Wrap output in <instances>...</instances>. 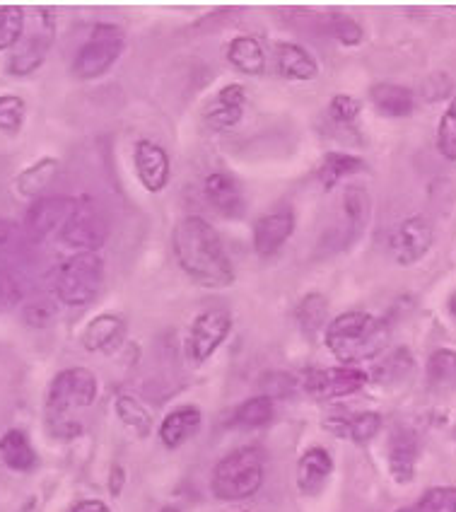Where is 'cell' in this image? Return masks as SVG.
Segmentation results:
<instances>
[{"label": "cell", "mask_w": 456, "mask_h": 512, "mask_svg": "<svg viewBox=\"0 0 456 512\" xmlns=\"http://www.w3.org/2000/svg\"><path fill=\"white\" fill-rule=\"evenodd\" d=\"M333 471V459L329 455V450L324 447H312L307 450L297 464V486H300L302 493L307 496H314L324 488L326 481H329Z\"/></svg>", "instance_id": "e0dca14e"}, {"label": "cell", "mask_w": 456, "mask_h": 512, "mask_svg": "<svg viewBox=\"0 0 456 512\" xmlns=\"http://www.w3.org/2000/svg\"><path fill=\"white\" fill-rule=\"evenodd\" d=\"M126 46V37L121 32V27L116 25H97L92 29L90 39L80 46V51L75 54L70 73L78 80H97L99 75H104L119 61L121 51Z\"/></svg>", "instance_id": "8992f818"}, {"label": "cell", "mask_w": 456, "mask_h": 512, "mask_svg": "<svg viewBox=\"0 0 456 512\" xmlns=\"http://www.w3.org/2000/svg\"><path fill=\"white\" fill-rule=\"evenodd\" d=\"M203 196L225 218H239L244 213V191L232 174H210L206 182H203Z\"/></svg>", "instance_id": "9a60e30c"}, {"label": "cell", "mask_w": 456, "mask_h": 512, "mask_svg": "<svg viewBox=\"0 0 456 512\" xmlns=\"http://www.w3.org/2000/svg\"><path fill=\"white\" fill-rule=\"evenodd\" d=\"M370 97L374 107H377L384 116H391V119L411 116L415 109V95L403 85H391V83L374 85L370 90Z\"/></svg>", "instance_id": "7402d4cb"}, {"label": "cell", "mask_w": 456, "mask_h": 512, "mask_svg": "<svg viewBox=\"0 0 456 512\" xmlns=\"http://www.w3.org/2000/svg\"><path fill=\"white\" fill-rule=\"evenodd\" d=\"M104 283V261L97 252H78L61 264L56 273V298L63 305L83 307L97 298Z\"/></svg>", "instance_id": "277c9868"}, {"label": "cell", "mask_w": 456, "mask_h": 512, "mask_svg": "<svg viewBox=\"0 0 456 512\" xmlns=\"http://www.w3.org/2000/svg\"><path fill=\"white\" fill-rule=\"evenodd\" d=\"M276 68L283 78L288 80H314L319 73L317 61L300 44H278L276 49Z\"/></svg>", "instance_id": "d6986e66"}, {"label": "cell", "mask_w": 456, "mask_h": 512, "mask_svg": "<svg viewBox=\"0 0 456 512\" xmlns=\"http://www.w3.org/2000/svg\"><path fill=\"white\" fill-rule=\"evenodd\" d=\"M263 455L256 447H242L220 459L213 471V493L220 500L251 498L263 486Z\"/></svg>", "instance_id": "3957f363"}, {"label": "cell", "mask_w": 456, "mask_h": 512, "mask_svg": "<svg viewBox=\"0 0 456 512\" xmlns=\"http://www.w3.org/2000/svg\"><path fill=\"white\" fill-rule=\"evenodd\" d=\"M244 102H247V95H244V87L232 83L225 85L215 95V100L208 104L206 109V121L210 128L215 131H225V128H232L242 121L244 114Z\"/></svg>", "instance_id": "2e32d148"}, {"label": "cell", "mask_w": 456, "mask_h": 512, "mask_svg": "<svg viewBox=\"0 0 456 512\" xmlns=\"http://www.w3.org/2000/svg\"><path fill=\"white\" fill-rule=\"evenodd\" d=\"M365 384H367V372L350 368V365H343V368L314 370L309 372L307 380H304L307 392L317 399L348 397V394L360 392Z\"/></svg>", "instance_id": "7c38bea8"}, {"label": "cell", "mask_w": 456, "mask_h": 512, "mask_svg": "<svg viewBox=\"0 0 456 512\" xmlns=\"http://www.w3.org/2000/svg\"><path fill=\"white\" fill-rule=\"evenodd\" d=\"M271 418L273 401L271 397H266V394H261V397L244 401V404L235 411V416H232V423L239 428H261L266 426V423H271Z\"/></svg>", "instance_id": "f546056e"}, {"label": "cell", "mask_w": 456, "mask_h": 512, "mask_svg": "<svg viewBox=\"0 0 456 512\" xmlns=\"http://www.w3.org/2000/svg\"><path fill=\"white\" fill-rule=\"evenodd\" d=\"M418 512H456V488L454 486H440L430 488L423 493V498L415 505Z\"/></svg>", "instance_id": "e575fe53"}, {"label": "cell", "mask_w": 456, "mask_h": 512, "mask_svg": "<svg viewBox=\"0 0 456 512\" xmlns=\"http://www.w3.org/2000/svg\"><path fill=\"white\" fill-rule=\"evenodd\" d=\"M343 213H346L353 235H362L367 220H370V196L362 186H348L343 191Z\"/></svg>", "instance_id": "f1b7e54d"}, {"label": "cell", "mask_w": 456, "mask_h": 512, "mask_svg": "<svg viewBox=\"0 0 456 512\" xmlns=\"http://www.w3.org/2000/svg\"><path fill=\"white\" fill-rule=\"evenodd\" d=\"M172 249L181 271L206 288H227L235 283V269L220 235L198 215L179 220L172 232Z\"/></svg>", "instance_id": "6da1fadb"}, {"label": "cell", "mask_w": 456, "mask_h": 512, "mask_svg": "<svg viewBox=\"0 0 456 512\" xmlns=\"http://www.w3.org/2000/svg\"><path fill=\"white\" fill-rule=\"evenodd\" d=\"M78 201L70 196H42L29 206L25 215V232L29 240L42 242L58 235L73 215Z\"/></svg>", "instance_id": "9c48e42d"}, {"label": "cell", "mask_w": 456, "mask_h": 512, "mask_svg": "<svg viewBox=\"0 0 456 512\" xmlns=\"http://www.w3.org/2000/svg\"><path fill=\"white\" fill-rule=\"evenodd\" d=\"M116 413H119V418L126 423L128 428L136 430L140 438L150 433L152 418H150L148 409H145V406L140 404L138 399L119 397V399H116Z\"/></svg>", "instance_id": "d6a6232c"}, {"label": "cell", "mask_w": 456, "mask_h": 512, "mask_svg": "<svg viewBox=\"0 0 456 512\" xmlns=\"http://www.w3.org/2000/svg\"><path fill=\"white\" fill-rule=\"evenodd\" d=\"M399 512H418L415 508H403V510H399Z\"/></svg>", "instance_id": "bcb514c9"}, {"label": "cell", "mask_w": 456, "mask_h": 512, "mask_svg": "<svg viewBox=\"0 0 456 512\" xmlns=\"http://www.w3.org/2000/svg\"><path fill=\"white\" fill-rule=\"evenodd\" d=\"M27 15L20 5H0V51L15 49L25 32Z\"/></svg>", "instance_id": "4dcf8cb0"}, {"label": "cell", "mask_w": 456, "mask_h": 512, "mask_svg": "<svg viewBox=\"0 0 456 512\" xmlns=\"http://www.w3.org/2000/svg\"><path fill=\"white\" fill-rule=\"evenodd\" d=\"M0 457H3L5 467L13 471H32L37 467V450H34L27 435L17 428L8 430L0 438Z\"/></svg>", "instance_id": "603a6c76"}, {"label": "cell", "mask_w": 456, "mask_h": 512, "mask_svg": "<svg viewBox=\"0 0 456 512\" xmlns=\"http://www.w3.org/2000/svg\"><path fill=\"white\" fill-rule=\"evenodd\" d=\"M70 512H111L107 503H102V500H80V503H75Z\"/></svg>", "instance_id": "7bdbcfd3"}, {"label": "cell", "mask_w": 456, "mask_h": 512, "mask_svg": "<svg viewBox=\"0 0 456 512\" xmlns=\"http://www.w3.org/2000/svg\"><path fill=\"white\" fill-rule=\"evenodd\" d=\"M415 459H418V442L408 430H396L389 442V467L399 484H408L413 479Z\"/></svg>", "instance_id": "44dd1931"}, {"label": "cell", "mask_w": 456, "mask_h": 512, "mask_svg": "<svg viewBox=\"0 0 456 512\" xmlns=\"http://www.w3.org/2000/svg\"><path fill=\"white\" fill-rule=\"evenodd\" d=\"M432 240H435V232H432V225L423 215L403 220L389 237L391 259L399 266H411L430 252Z\"/></svg>", "instance_id": "30bf717a"}, {"label": "cell", "mask_w": 456, "mask_h": 512, "mask_svg": "<svg viewBox=\"0 0 456 512\" xmlns=\"http://www.w3.org/2000/svg\"><path fill=\"white\" fill-rule=\"evenodd\" d=\"M326 29H329L331 37H336L338 42L346 46H355L362 42V27L353 17H343V15H333L326 22Z\"/></svg>", "instance_id": "8d00e7d4"}, {"label": "cell", "mask_w": 456, "mask_h": 512, "mask_svg": "<svg viewBox=\"0 0 456 512\" xmlns=\"http://www.w3.org/2000/svg\"><path fill=\"white\" fill-rule=\"evenodd\" d=\"M109 237V225L104 215L92 201H78L73 215L63 230L58 232V240L66 247L78 249V252H99Z\"/></svg>", "instance_id": "ba28073f"}, {"label": "cell", "mask_w": 456, "mask_h": 512, "mask_svg": "<svg viewBox=\"0 0 456 512\" xmlns=\"http://www.w3.org/2000/svg\"><path fill=\"white\" fill-rule=\"evenodd\" d=\"M428 382L432 389L452 392L456 389V353L440 348L428 360Z\"/></svg>", "instance_id": "4316f807"}, {"label": "cell", "mask_w": 456, "mask_h": 512, "mask_svg": "<svg viewBox=\"0 0 456 512\" xmlns=\"http://www.w3.org/2000/svg\"><path fill=\"white\" fill-rule=\"evenodd\" d=\"M97 399V377L85 368H70L58 372L51 382L49 394H46V411L61 423L68 413L87 409Z\"/></svg>", "instance_id": "52a82bcc"}, {"label": "cell", "mask_w": 456, "mask_h": 512, "mask_svg": "<svg viewBox=\"0 0 456 512\" xmlns=\"http://www.w3.org/2000/svg\"><path fill=\"white\" fill-rule=\"evenodd\" d=\"M126 336V322L116 314H99L87 324L83 334V346L92 353L114 351Z\"/></svg>", "instance_id": "ac0fdd59"}, {"label": "cell", "mask_w": 456, "mask_h": 512, "mask_svg": "<svg viewBox=\"0 0 456 512\" xmlns=\"http://www.w3.org/2000/svg\"><path fill=\"white\" fill-rule=\"evenodd\" d=\"M227 58H230L237 71L247 75H261L263 68H266V54H263L261 42L256 37H249V34L232 39L230 46H227Z\"/></svg>", "instance_id": "cb8c5ba5"}, {"label": "cell", "mask_w": 456, "mask_h": 512, "mask_svg": "<svg viewBox=\"0 0 456 512\" xmlns=\"http://www.w3.org/2000/svg\"><path fill=\"white\" fill-rule=\"evenodd\" d=\"M25 319L29 322V327H46L54 319V307L44 300L29 302L25 307Z\"/></svg>", "instance_id": "b9f144b4"}, {"label": "cell", "mask_w": 456, "mask_h": 512, "mask_svg": "<svg viewBox=\"0 0 456 512\" xmlns=\"http://www.w3.org/2000/svg\"><path fill=\"white\" fill-rule=\"evenodd\" d=\"M25 100L17 95H0V131L17 133L25 124Z\"/></svg>", "instance_id": "836d02e7"}, {"label": "cell", "mask_w": 456, "mask_h": 512, "mask_svg": "<svg viewBox=\"0 0 456 512\" xmlns=\"http://www.w3.org/2000/svg\"><path fill=\"white\" fill-rule=\"evenodd\" d=\"M437 145L447 160H456V97L442 114L440 128H437Z\"/></svg>", "instance_id": "d590c367"}, {"label": "cell", "mask_w": 456, "mask_h": 512, "mask_svg": "<svg viewBox=\"0 0 456 512\" xmlns=\"http://www.w3.org/2000/svg\"><path fill=\"white\" fill-rule=\"evenodd\" d=\"M54 15L49 10L37 8L34 15H27L25 32H22L20 42L15 44L13 54H10L8 71L10 75H32L49 56L51 46H54Z\"/></svg>", "instance_id": "5b68a950"}, {"label": "cell", "mask_w": 456, "mask_h": 512, "mask_svg": "<svg viewBox=\"0 0 456 512\" xmlns=\"http://www.w3.org/2000/svg\"><path fill=\"white\" fill-rule=\"evenodd\" d=\"M362 167H365V162L360 157L348 153H329L321 162V184H324L326 191H331L341 179L360 172Z\"/></svg>", "instance_id": "83f0119b"}, {"label": "cell", "mask_w": 456, "mask_h": 512, "mask_svg": "<svg viewBox=\"0 0 456 512\" xmlns=\"http://www.w3.org/2000/svg\"><path fill=\"white\" fill-rule=\"evenodd\" d=\"M58 174V160L54 157H42L39 162H34L32 167L20 172V177L15 179L17 191L27 199H42V194L49 189V184L54 182Z\"/></svg>", "instance_id": "d4e9b609"}, {"label": "cell", "mask_w": 456, "mask_h": 512, "mask_svg": "<svg viewBox=\"0 0 456 512\" xmlns=\"http://www.w3.org/2000/svg\"><path fill=\"white\" fill-rule=\"evenodd\" d=\"M22 302V283L17 276L5 266H0V312L13 310Z\"/></svg>", "instance_id": "f35d334b"}, {"label": "cell", "mask_w": 456, "mask_h": 512, "mask_svg": "<svg viewBox=\"0 0 456 512\" xmlns=\"http://www.w3.org/2000/svg\"><path fill=\"white\" fill-rule=\"evenodd\" d=\"M295 232V213L292 208L283 206L276 211L266 213L263 218L256 220L254 225V249L259 256H273L280 252L285 242L290 240Z\"/></svg>", "instance_id": "5bb4252c"}, {"label": "cell", "mask_w": 456, "mask_h": 512, "mask_svg": "<svg viewBox=\"0 0 456 512\" xmlns=\"http://www.w3.org/2000/svg\"><path fill=\"white\" fill-rule=\"evenodd\" d=\"M329 428L336 435H343V438H350L353 442H358V445H365V442H370L374 435L379 433V428H382V416L374 411H365L353 418L329 421Z\"/></svg>", "instance_id": "484cf974"}, {"label": "cell", "mask_w": 456, "mask_h": 512, "mask_svg": "<svg viewBox=\"0 0 456 512\" xmlns=\"http://www.w3.org/2000/svg\"><path fill=\"white\" fill-rule=\"evenodd\" d=\"M133 165H136V174L145 191L160 194L162 189H167L169 177H172V162H169L167 150L162 145L138 141L136 150H133Z\"/></svg>", "instance_id": "4fadbf2b"}, {"label": "cell", "mask_w": 456, "mask_h": 512, "mask_svg": "<svg viewBox=\"0 0 456 512\" xmlns=\"http://www.w3.org/2000/svg\"><path fill=\"white\" fill-rule=\"evenodd\" d=\"M160 512H179V510L177 508H162Z\"/></svg>", "instance_id": "f6af8a7d"}, {"label": "cell", "mask_w": 456, "mask_h": 512, "mask_svg": "<svg viewBox=\"0 0 456 512\" xmlns=\"http://www.w3.org/2000/svg\"><path fill=\"white\" fill-rule=\"evenodd\" d=\"M25 247V235L10 220H0V266L3 261L13 259V256Z\"/></svg>", "instance_id": "74e56055"}, {"label": "cell", "mask_w": 456, "mask_h": 512, "mask_svg": "<svg viewBox=\"0 0 456 512\" xmlns=\"http://www.w3.org/2000/svg\"><path fill=\"white\" fill-rule=\"evenodd\" d=\"M198 426H201V411H198L196 406H179V409L167 413V418L162 421V445L169 447V450H177L179 445H184V442L196 433Z\"/></svg>", "instance_id": "ffe728a7"}, {"label": "cell", "mask_w": 456, "mask_h": 512, "mask_svg": "<svg viewBox=\"0 0 456 512\" xmlns=\"http://www.w3.org/2000/svg\"><path fill=\"white\" fill-rule=\"evenodd\" d=\"M389 327L367 312H346L326 327V346L341 363H360L384 351Z\"/></svg>", "instance_id": "7a4b0ae2"}, {"label": "cell", "mask_w": 456, "mask_h": 512, "mask_svg": "<svg viewBox=\"0 0 456 512\" xmlns=\"http://www.w3.org/2000/svg\"><path fill=\"white\" fill-rule=\"evenodd\" d=\"M449 310H452V314L456 317V295H452V300H449Z\"/></svg>", "instance_id": "ee69618b"}, {"label": "cell", "mask_w": 456, "mask_h": 512, "mask_svg": "<svg viewBox=\"0 0 456 512\" xmlns=\"http://www.w3.org/2000/svg\"><path fill=\"white\" fill-rule=\"evenodd\" d=\"M232 329V317L230 312L222 310V307H213V310L201 312L196 317L194 327L189 334V353L196 363H203L213 356L215 351L225 343Z\"/></svg>", "instance_id": "8fae6325"}, {"label": "cell", "mask_w": 456, "mask_h": 512, "mask_svg": "<svg viewBox=\"0 0 456 512\" xmlns=\"http://www.w3.org/2000/svg\"><path fill=\"white\" fill-rule=\"evenodd\" d=\"M360 100L353 95H336L329 104V114L336 124H353L360 116Z\"/></svg>", "instance_id": "ab89813d"}, {"label": "cell", "mask_w": 456, "mask_h": 512, "mask_svg": "<svg viewBox=\"0 0 456 512\" xmlns=\"http://www.w3.org/2000/svg\"><path fill=\"white\" fill-rule=\"evenodd\" d=\"M408 370H411V356H408L406 351H396L394 356H389L377 368V380H384V382L401 380Z\"/></svg>", "instance_id": "60d3db41"}, {"label": "cell", "mask_w": 456, "mask_h": 512, "mask_svg": "<svg viewBox=\"0 0 456 512\" xmlns=\"http://www.w3.org/2000/svg\"><path fill=\"white\" fill-rule=\"evenodd\" d=\"M326 312H329V305H326L324 295L309 293L307 298L300 302V307H297V322H300V327L307 331V334H317V331L324 327Z\"/></svg>", "instance_id": "1f68e13d"}]
</instances>
